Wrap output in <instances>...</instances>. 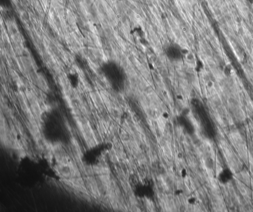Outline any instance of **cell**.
I'll return each instance as SVG.
<instances>
[{
    "label": "cell",
    "mask_w": 253,
    "mask_h": 212,
    "mask_svg": "<svg viewBox=\"0 0 253 212\" xmlns=\"http://www.w3.org/2000/svg\"><path fill=\"white\" fill-rule=\"evenodd\" d=\"M177 99H178L179 100H181V99H183V97H182V96L181 95H177Z\"/></svg>",
    "instance_id": "7"
},
{
    "label": "cell",
    "mask_w": 253,
    "mask_h": 212,
    "mask_svg": "<svg viewBox=\"0 0 253 212\" xmlns=\"http://www.w3.org/2000/svg\"><path fill=\"white\" fill-rule=\"evenodd\" d=\"M185 57H186V59H187V61H192L194 59V55L192 53H187L185 56Z\"/></svg>",
    "instance_id": "3"
},
{
    "label": "cell",
    "mask_w": 253,
    "mask_h": 212,
    "mask_svg": "<svg viewBox=\"0 0 253 212\" xmlns=\"http://www.w3.org/2000/svg\"><path fill=\"white\" fill-rule=\"evenodd\" d=\"M249 1L250 3H252V1H253V0H249Z\"/></svg>",
    "instance_id": "8"
},
{
    "label": "cell",
    "mask_w": 253,
    "mask_h": 212,
    "mask_svg": "<svg viewBox=\"0 0 253 212\" xmlns=\"http://www.w3.org/2000/svg\"><path fill=\"white\" fill-rule=\"evenodd\" d=\"M169 113L167 112H164L162 113V117L164 118V119H168L169 118Z\"/></svg>",
    "instance_id": "5"
},
{
    "label": "cell",
    "mask_w": 253,
    "mask_h": 212,
    "mask_svg": "<svg viewBox=\"0 0 253 212\" xmlns=\"http://www.w3.org/2000/svg\"><path fill=\"white\" fill-rule=\"evenodd\" d=\"M84 170H85L84 171H85V174L88 177L93 176L94 174H95L94 172V170H93V168H91V167L88 166H87L85 167Z\"/></svg>",
    "instance_id": "2"
},
{
    "label": "cell",
    "mask_w": 253,
    "mask_h": 212,
    "mask_svg": "<svg viewBox=\"0 0 253 212\" xmlns=\"http://www.w3.org/2000/svg\"><path fill=\"white\" fill-rule=\"evenodd\" d=\"M87 185L91 193L95 197L99 196L100 192L98 188V185L96 182V179H95L93 176L88 177L87 180Z\"/></svg>",
    "instance_id": "1"
},
{
    "label": "cell",
    "mask_w": 253,
    "mask_h": 212,
    "mask_svg": "<svg viewBox=\"0 0 253 212\" xmlns=\"http://www.w3.org/2000/svg\"><path fill=\"white\" fill-rule=\"evenodd\" d=\"M207 85L208 86V87H211L212 86H213V83L211 82V81H208L207 82Z\"/></svg>",
    "instance_id": "6"
},
{
    "label": "cell",
    "mask_w": 253,
    "mask_h": 212,
    "mask_svg": "<svg viewBox=\"0 0 253 212\" xmlns=\"http://www.w3.org/2000/svg\"><path fill=\"white\" fill-rule=\"evenodd\" d=\"M181 53L183 54H185V56L187 54V53H189V51L187 49H181Z\"/></svg>",
    "instance_id": "4"
}]
</instances>
